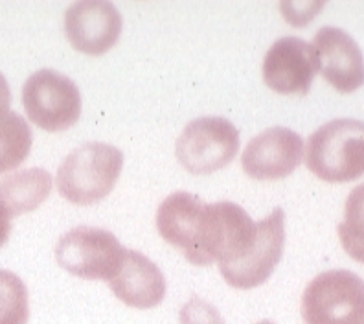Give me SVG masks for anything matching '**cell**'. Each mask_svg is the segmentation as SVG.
<instances>
[{
	"label": "cell",
	"instance_id": "obj_1",
	"mask_svg": "<svg viewBox=\"0 0 364 324\" xmlns=\"http://www.w3.org/2000/svg\"><path fill=\"white\" fill-rule=\"evenodd\" d=\"M124 168V153L103 142H89L65 157L55 175L58 192L74 204H94L116 187Z\"/></svg>",
	"mask_w": 364,
	"mask_h": 324
},
{
	"label": "cell",
	"instance_id": "obj_2",
	"mask_svg": "<svg viewBox=\"0 0 364 324\" xmlns=\"http://www.w3.org/2000/svg\"><path fill=\"white\" fill-rule=\"evenodd\" d=\"M306 166L328 182H350L363 177L364 122L338 118L320 125L307 140Z\"/></svg>",
	"mask_w": 364,
	"mask_h": 324
},
{
	"label": "cell",
	"instance_id": "obj_3",
	"mask_svg": "<svg viewBox=\"0 0 364 324\" xmlns=\"http://www.w3.org/2000/svg\"><path fill=\"white\" fill-rule=\"evenodd\" d=\"M306 324H364V280L346 269L320 273L302 295Z\"/></svg>",
	"mask_w": 364,
	"mask_h": 324
},
{
	"label": "cell",
	"instance_id": "obj_4",
	"mask_svg": "<svg viewBox=\"0 0 364 324\" xmlns=\"http://www.w3.org/2000/svg\"><path fill=\"white\" fill-rule=\"evenodd\" d=\"M125 251L112 232L98 226H76L58 241L55 260L70 275L109 282L120 271Z\"/></svg>",
	"mask_w": 364,
	"mask_h": 324
},
{
	"label": "cell",
	"instance_id": "obj_5",
	"mask_svg": "<svg viewBox=\"0 0 364 324\" xmlns=\"http://www.w3.org/2000/svg\"><path fill=\"white\" fill-rule=\"evenodd\" d=\"M23 105L37 127L58 133L80 120L81 93L68 75L43 68L24 83Z\"/></svg>",
	"mask_w": 364,
	"mask_h": 324
},
{
	"label": "cell",
	"instance_id": "obj_6",
	"mask_svg": "<svg viewBox=\"0 0 364 324\" xmlns=\"http://www.w3.org/2000/svg\"><path fill=\"white\" fill-rule=\"evenodd\" d=\"M177 159L188 172L213 174L234 160L240 150V131L227 118L205 116L190 122L177 140Z\"/></svg>",
	"mask_w": 364,
	"mask_h": 324
},
{
	"label": "cell",
	"instance_id": "obj_7",
	"mask_svg": "<svg viewBox=\"0 0 364 324\" xmlns=\"http://www.w3.org/2000/svg\"><path fill=\"white\" fill-rule=\"evenodd\" d=\"M285 247V212L274 209L269 218L258 223L256 240L240 260L219 266L223 278L235 289H254L265 284L280 263Z\"/></svg>",
	"mask_w": 364,
	"mask_h": 324
},
{
	"label": "cell",
	"instance_id": "obj_8",
	"mask_svg": "<svg viewBox=\"0 0 364 324\" xmlns=\"http://www.w3.org/2000/svg\"><path fill=\"white\" fill-rule=\"evenodd\" d=\"M258 223L240 204L230 201L206 203L205 226H203V253L206 263L219 266L240 260L256 240Z\"/></svg>",
	"mask_w": 364,
	"mask_h": 324
},
{
	"label": "cell",
	"instance_id": "obj_9",
	"mask_svg": "<svg viewBox=\"0 0 364 324\" xmlns=\"http://www.w3.org/2000/svg\"><path fill=\"white\" fill-rule=\"evenodd\" d=\"M124 19L112 2L80 0L65 11V36L77 52L102 56L118 43Z\"/></svg>",
	"mask_w": 364,
	"mask_h": 324
},
{
	"label": "cell",
	"instance_id": "obj_10",
	"mask_svg": "<svg viewBox=\"0 0 364 324\" xmlns=\"http://www.w3.org/2000/svg\"><path fill=\"white\" fill-rule=\"evenodd\" d=\"M206 203L188 192H175L156 210L159 234L182 251L193 266H208L203 253V226Z\"/></svg>",
	"mask_w": 364,
	"mask_h": 324
},
{
	"label": "cell",
	"instance_id": "obj_11",
	"mask_svg": "<svg viewBox=\"0 0 364 324\" xmlns=\"http://www.w3.org/2000/svg\"><path fill=\"white\" fill-rule=\"evenodd\" d=\"M304 160V140L293 129L271 127L254 137L243 151L245 174L258 181H278L291 175Z\"/></svg>",
	"mask_w": 364,
	"mask_h": 324
},
{
	"label": "cell",
	"instance_id": "obj_12",
	"mask_svg": "<svg viewBox=\"0 0 364 324\" xmlns=\"http://www.w3.org/2000/svg\"><path fill=\"white\" fill-rule=\"evenodd\" d=\"M316 72L318 65L313 45L300 37H282L263 59V81L278 94L306 96Z\"/></svg>",
	"mask_w": 364,
	"mask_h": 324
},
{
	"label": "cell",
	"instance_id": "obj_13",
	"mask_svg": "<svg viewBox=\"0 0 364 324\" xmlns=\"http://www.w3.org/2000/svg\"><path fill=\"white\" fill-rule=\"evenodd\" d=\"M318 72L335 90L350 94L364 85V56L357 41L341 28H320L313 37Z\"/></svg>",
	"mask_w": 364,
	"mask_h": 324
},
{
	"label": "cell",
	"instance_id": "obj_14",
	"mask_svg": "<svg viewBox=\"0 0 364 324\" xmlns=\"http://www.w3.org/2000/svg\"><path fill=\"white\" fill-rule=\"evenodd\" d=\"M107 284L116 298L136 310H151L166 297L164 275L149 258L138 251H125L120 271Z\"/></svg>",
	"mask_w": 364,
	"mask_h": 324
},
{
	"label": "cell",
	"instance_id": "obj_15",
	"mask_svg": "<svg viewBox=\"0 0 364 324\" xmlns=\"http://www.w3.org/2000/svg\"><path fill=\"white\" fill-rule=\"evenodd\" d=\"M52 175L43 168H30L0 181V204L15 218L39 209L52 192Z\"/></svg>",
	"mask_w": 364,
	"mask_h": 324
},
{
	"label": "cell",
	"instance_id": "obj_16",
	"mask_svg": "<svg viewBox=\"0 0 364 324\" xmlns=\"http://www.w3.org/2000/svg\"><path fill=\"white\" fill-rule=\"evenodd\" d=\"M31 129L18 113L0 116V174L18 168L31 150Z\"/></svg>",
	"mask_w": 364,
	"mask_h": 324
},
{
	"label": "cell",
	"instance_id": "obj_17",
	"mask_svg": "<svg viewBox=\"0 0 364 324\" xmlns=\"http://www.w3.org/2000/svg\"><path fill=\"white\" fill-rule=\"evenodd\" d=\"M338 238L353 260L364 263V182L351 190L344 204V219L338 223Z\"/></svg>",
	"mask_w": 364,
	"mask_h": 324
},
{
	"label": "cell",
	"instance_id": "obj_18",
	"mask_svg": "<svg viewBox=\"0 0 364 324\" xmlns=\"http://www.w3.org/2000/svg\"><path fill=\"white\" fill-rule=\"evenodd\" d=\"M28 289L15 273L0 269V324H28Z\"/></svg>",
	"mask_w": 364,
	"mask_h": 324
},
{
	"label": "cell",
	"instance_id": "obj_19",
	"mask_svg": "<svg viewBox=\"0 0 364 324\" xmlns=\"http://www.w3.org/2000/svg\"><path fill=\"white\" fill-rule=\"evenodd\" d=\"M181 324H225V320H223L218 308L193 295L182 306Z\"/></svg>",
	"mask_w": 364,
	"mask_h": 324
},
{
	"label": "cell",
	"instance_id": "obj_20",
	"mask_svg": "<svg viewBox=\"0 0 364 324\" xmlns=\"http://www.w3.org/2000/svg\"><path fill=\"white\" fill-rule=\"evenodd\" d=\"M9 234H11V216L0 204V247H4L8 244Z\"/></svg>",
	"mask_w": 364,
	"mask_h": 324
},
{
	"label": "cell",
	"instance_id": "obj_21",
	"mask_svg": "<svg viewBox=\"0 0 364 324\" xmlns=\"http://www.w3.org/2000/svg\"><path fill=\"white\" fill-rule=\"evenodd\" d=\"M9 103H11V90L6 81L4 74L0 72V116H4L9 113Z\"/></svg>",
	"mask_w": 364,
	"mask_h": 324
},
{
	"label": "cell",
	"instance_id": "obj_22",
	"mask_svg": "<svg viewBox=\"0 0 364 324\" xmlns=\"http://www.w3.org/2000/svg\"><path fill=\"white\" fill-rule=\"evenodd\" d=\"M256 324H274V323H272V320H259V323Z\"/></svg>",
	"mask_w": 364,
	"mask_h": 324
}]
</instances>
